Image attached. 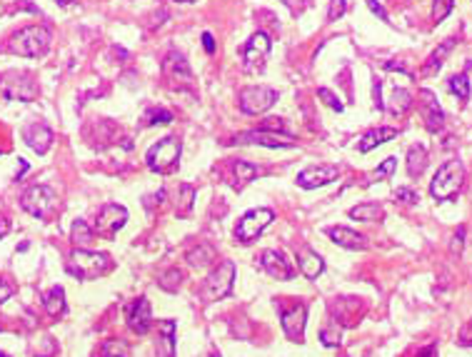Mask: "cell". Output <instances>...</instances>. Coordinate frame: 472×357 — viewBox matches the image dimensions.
<instances>
[{
    "mask_svg": "<svg viewBox=\"0 0 472 357\" xmlns=\"http://www.w3.org/2000/svg\"><path fill=\"white\" fill-rule=\"evenodd\" d=\"M50 40H53V35H50V30L45 26H28L11 38L8 50L16 55H23V58H42L48 53Z\"/></svg>",
    "mask_w": 472,
    "mask_h": 357,
    "instance_id": "obj_1",
    "label": "cell"
},
{
    "mask_svg": "<svg viewBox=\"0 0 472 357\" xmlns=\"http://www.w3.org/2000/svg\"><path fill=\"white\" fill-rule=\"evenodd\" d=\"M113 270V260L108 252L75 250L68 260V273L78 280H98Z\"/></svg>",
    "mask_w": 472,
    "mask_h": 357,
    "instance_id": "obj_2",
    "label": "cell"
},
{
    "mask_svg": "<svg viewBox=\"0 0 472 357\" xmlns=\"http://www.w3.org/2000/svg\"><path fill=\"white\" fill-rule=\"evenodd\" d=\"M21 205L25 212H30L33 217L40 220H53V215L58 212V195L48 188V185H33L23 193Z\"/></svg>",
    "mask_w": 472,
    "mask_h": 357,
    "instance_id": "obj_3",
    "label": "cell"
},
{
    "mask_svg": "<svg viewBox=\"0 0 472 357\" xmlns=\"http://www.w3.org/2000/svg\"><path fill=\"white\" fill-rule=\"evenodd\" d=\"M465 183V165L460 160H447L440 170L435 173L430 183V195L435 200H450L452 195H457V190Z\"/></svg>",
    "mask_w": 472,
    "mask_h": 357,
    "instance_id": "obj_4",
    "label": "cell"
},
{
    "mask_svg": "<svg viewBox=\"0 0 472 357\" xmlns=\"http://www.w3.org/2000/svg\"><path fill=\"white\" fill-rule=\"evenodd\" d=\"M233 285H235V263L233 260H223L218 268L212 270L207 275V280L202 283L200 288V298L205 302H212V300H223L233 293Z\"/></svg>",
    "mask_w": 472,
    "mask_h": 357,
    "instance_id": "obj_5",
    "label": "cell"
},
{
    "mask_svg": "<svg viewBox=\"0 0 472 357\" xmlns=\"http://www.w3.org/2000/svg\"><path fill=\"white\" fill-rule=\"evenodd\" d=\"M180 152L183 145L178 137H163L158 140L155 145H150L148 155H145V163L153 173H170V170H175L178 160H180Z\"/></svg>",
    "mask_w": 472,
    "mask_h": 357,
    "instance_id": "obj_6",
    "label": "cell"
},
{
    "mask_svg": "<svg viewBox=\"0 0 472 357\" xmlns=\"http://www.w3.org/2000/svg\"><path fill=\"white\" fill-rule=\"evenodd\" d=\"M272 217L275 215H272V210H267V208H255V210L245 212V215L240 217L238 227H235V237H238L243 245H250V242L263 235V230L270 225Z\"/></svg>",
    "mask_w": 472,
    "mask_h": 357,
    "instance_id": "obj_7",
    "label": "cell"
},
{
    "mask_svg": "<svg viewBox=\"0 0 472 357\" xmlns=\"http://www.w3.org/2000/svg\"><path fill=\"white\" fill-rule=\"evenodd\" d=\"M277 93L265 85H250L240 93V110L248 113V115H260V113L270 110L275 106Z\"/></svg>",
    "mask_w": 472,
    "mask_h": 357,
    "instance_id": "obj_8",
    "label": "cell"
},
{
    "mask_svg": "<svg viewBox=\"0 0 472 357\" xmlns=\"http://www.w3.org/2000/svg\"><path fill=\"white\" fill-rule=\"evenodd\" d=\"M125 222H127L125 208L117 205V203H108V205L100 208V212H98V217H96V232L100 237H105V240H113Z\"/></svg>",
    "mask_w": 472,
    "mask_h": 357,
    "instance_id": "obj_9",
    "label": "cell"
},
{
    "mask_svg": "<svg viewBox=\"0 0 472 357\" xmlns=\"http://www.w3.org/2000/svg\"><path fill=\"white\" fill-rule=\"evenodd\" d=\"M270 47H272V42H270V38H267L265 33H255V35L248 40V45L243 47L245 70L255 73V70L265 68V60H267V55H270Z\"/></svg>",
    "mask_w": 472,
    "mask_h": 357,
    "instance_id": "obj_10",
    "label": "cell"
},
{
    "mask_svg": "<svg viewBox=\"0 0 472 357\" xmlns=\"http://www.w3.org/2000/svg\"><path fill=\"white\" fill-rule=\"evenodd\" d=\"M3 95L8 100H21V103H30L38 98V85L30 75L25 73H11L3 80Z\"/></svg>",
    "mask_w": 472,
    "mask_h": 357,
    "instance_id": "obj_11",
    "label": "cell"
},
{
    "mask_svg": "<svg viewBox=\"0 0 472 357\" xmlns=\"http://www.w3.org/2000/svg\"><path fill=\"white\" fill-rule=\"evenodd\" d=\"M233 142H238V145H263V147H295V137L290 132H275V130H250L238 135Z\"/></svg>",
    "mask_w": 472,
    "mask_h": 357,
    "instance_id": "obj_12",
    "label": "cell"
},
{
    "mask_svg": "<svg viewBox=\"0 0 472 357\" xmlns=\"http://www.w3.org/2000/svg\"><path fill=\"white\" fill-rule=\"evenodd\" d=\"M163 73H165V78H168L173 85H178V88H192V73H190V68H188L185 58H183L178 50H170V53L165 55Z\"/></svg>",
    "mask_w": 472,
    "mask_h": 357,
    "instance_id": "obj_13",
    "label": "cell"
},
{
    "mask_svg": "<svg viewBox=\"0 0 472 357\" xmlns=\"http://www.w3.org/2000/svg\"><path fill=\"white\" fill-rule=\"evenodd\" d=\"M420 113H422V120L427 130L430 132L442 130V125H445V113H442L440 103H437L432 90H420Z\"/></svg>",
    "mask_w": 472,
    "mask_h": 357,
    "instance_id": "obj_14",
    "label": "cell"
},
{
    "mask_svg": "<svg viewBox=\"0 0 472 357\" xmlns=\"http://www.w3.org/2000/svg\"><path fill=\"white\" fill-rule=\"evenodd\" d=\"M340 170L335 165H310V168L300 170L297 173V185L305 190H315V188H323V185L333 183L338 180Z\"/></svg>",
    "mask_w": 472,
    "mask_h": 357,
    "instance_id": "obj_15",
    "label": "cell"
},
{
    "mask_svg": "<svg viewBox=\"0 0 472 357\" xmlns=\"http://www.w3.org/2000/svg\"><path fill=\"white\" fill-rule=\"evenodd\" d=\"M305 322H308V307L305 305H292L290 310L282 312V330H285L287 340L303 342Z\"/></svg>",
    "mask_w": 472,
    "mask_h": 357,
    "instance_id": "obj_16",
    "label": "cell"
},
{
    "mask_svg": "<svg viewBox=\"0 0 472 357\" xmlns=\"http://www.w3.org/2000/svg\"><path fill=\"white\" fill-rule=\"evenodd\" d=\"M125 317H127V327H130V330L138 332V335H145V332L150 330V325H153V315H150V302H148L145 298L133 300V302L127 305Z\"/></svg>",
    "mask_w": 472,
    "mask_h": 357,
    "instance_id": "obj_17",
    "label": "cell"
},
{
    "mask_svg": "<svg viewBox=\"0 0 472 357\" xmlns=\"http://www.w3.org/2000/svg\"><path fill=\"white\" fill-rule=\"evenodd\" d=\"M260 268L275 280H292V275H295V268L290 265V260H285V255H282L280 250H265L263 252Z\"/></svg>",
    "mask_w": 472,
    "mask_h": 357,
    "instance_id": "obj_18",
    "label": "cell"
},
{
    "mask_svg": "<svg viewBox=\"0 0 472 357\" xmlns=\"http://www.w3.org/2000/svg\"><path fill=\"white\" fill-rule=\"evenodd\" d=\"M23 140H25L28 147L35 150L38 155H45V152L50 150V145H53V130H50L48 125H42V123H30V125H25V130H23Z\"/></svg>",
    "mask_w": 472,
    "mask_h": 357,
    "instance_id": "obj_19",
    "label": "cell"
},
{
    "mask_svg": "<svg viewBox=\"0 0 472 357\" xmlns=\"http://www.w3.org/2000/svg\"><path fill=\"white\" fill-rule=\"evenodd\" d=\"M328 237L333 242H338L340 247H347V250H365L367 247V240L365 235H360V232L350 230V227H328Z\"/></svg>",
    "mask_w": 472,
    "mask_h": 357,
    "instance_id": "obj_20",
    "label": "cell"
},
{
    "mask_svg": "<svg viewBox=\"0 0 472 357\" xmlns=\"http://www.w3.org/2000/svg\"><path fill=\"white\" fill-rule=\"evenodd\" d=\"M297 268H300V273L308 280H318L325 270V260L320 258L315 250H300V255H297Z\"/></svg>",
    "mask_w": 472,
    "mask_h": 357,
    "instance_id": "obj_21",
    "label": "cell"
},
{
    "mask_svg": "<svg viewBox=\"0 0 472 357\" xmlns=\"http://www.w3.org/2000/svg\"><path fill=\"white\" fill-rule=\"evenodd\" d=\"M158 352L160 357L175 355V322L163 320L158 325Z\"/></svg>",
    "mask_w": 472,
    "mask_h": 357,
    "instance_id": "obj_22",
    "label": "cell"
},
{
    "mask_svg": "<svg viewBox=\"0 0 472 357\" xmlns=\"http://www.w3.org/2000/svg\"><path fill=\"white\" fill-rule=\"evenodd\" d=\"M42 307L50 317H63L68 305H65V290L63 288H50L48 293H42Z\"/></svg>",
    "mask_w": 472,
    "mask_h": 357,
    "instance_id": "obj_23",
    "label": "cell"
},
{
    "mask_svg": "<svg viewBox=\"0 0 472 357\" xmlns=\"http://www.w3.org/2000/svg\"><path fill=\"white\" fill-rule=\"evenodd\" d=\"M398 137V130L395 128H375V130H367L365 135L360 137V152H370L375 150L377 145L388 140H395Z\"/></svg>",
    "mask_w": 472,
    "mask_h": 357,
    "instance_id": "obj_24",
    "label": "cell"
},
{
    "mask_svg": "<svg viewBox=\"0 0 472 357\" xmlns=\"http://www.w3.org/2000/svg\"><path fill=\"white\" fill-rule=\"evenodd\" d=\"M385 108H388L390 115H405V113L413 108V95H410V90L393 88L390 90V98H388V103H385Z\"/></svg>",
    "mask_w": 472,
    "mask_h": 357,
    "instance_id": "obj_25",
    "label": "cell"
},
{
    "mask_svg": "<svg viewBox=\"0 0 472 357\" xmlns=\"http://www.w3.org/2000/svg\"><path fill=\"white\" fill-rule=\"evenodd\" d=\"M258 175V168H255L253 163H245V160H235L233 165H230V185H233L235 190L245 188V185L250 183V180Z\"/></svg>",
    "mask_w": 472,
    "mask_h": 357,
    "instance_id": "obj_26",
    "label": "cell"
},
{
    "mask_svg": "<svg viewBox=\"0 0 472 357\" xmlns=\"http://www.w3.org/2000/svg\"><path fill=\"white\" fill-rule=\"evenodd\" d=\"M455 42H457L455 38H450V40H445V42H442V45L437 47L435 53H432L430 58L425 60V65H422V75H435L437 70L442 68V63H445V55L450 53L452 47H455Z\"/></svg>",
    "mask_w": 472,
    "mask_h": 357,
    "instance_id": "obj_27",
    "label": "cell"
},
{
    "mask_svg": "<svg viewBox=\"0 0 472 357\" xmlns=\"http://www.w3.org/2000/svg\"><path fill=\"white\" fill-rule=\"evenodd\" d=\"M427 168V150L422 145H413L408 150V175L410 178H420Z\"/></svg>",
    "mask_w": 472,
    "mask_h": 357,
    "instance_id": "obj_28",
    "label": "cell"
},
{
    "mask_svg": "<svg viewBox=\"0 0 472 357\" xmlns=\"http://www.w3.org/2000/svg\"><path fill=\"white\" fill-rule=\"evenodd\" d=\"M352 220H362V222H377L385 217V210H382L377 203H362V205H355L350 210Z\"/></svg>",
    "mask_w": 472,
    "mask_h": 357,
    "instance_id": "obj_29",
    "label": "cell"
},
{
    "mask_svg": "<svg viewBox=\"0 0 472 357\" xmlns=\"http://www.w3.org/2000/svg\"><path fill=\"white\" fill-rule=\"evenodd\" d=\"M212 260H215V247L212 245H197L195 250L188 252V263H190L192 268H205Z\"/></svg>",
    "mask_w": 472,
    "mask_h": 357,
    "instance_id": "obj_30",
    "label": "cell"
},
{
    "mask_svg": "<svg viewBox=\"0 0 472 357\" xmlns=\"http://www.w3.org/2000/svg\"><path fill=\"white\" fill-rule=\"evenodd\" d=\"M192 200H195V188H192V185H180V190H178V200H175L178 215L185 217L188 212L192 210Z\"/></svg>",
    "mask_w": 472,
    "mask_h": 357,
    "instance_id": "obj_31",
    "label": "cell"
},
{
    "mask_svg": "<svg viewBox=\"0 0 472 357\" xmlns=\"http://www.w3.org/2000/svg\"><path fill=\"white\" fill-rule=\"evenodd\" d=\"M70 235H73V242L80 247V250H88V245L93 242V230L85 225L83 220H75L73 222V230H70Z\"/></svg>",
    "mask_w": 472,
    "mask_h": 357,
    "instance_id": "obj_32",
    "label": "cell"
},
{
    "mask_svg": "<svg viewBox=\"0 0 472 357\" xmlns=\"http://www.w3.org/2000/svg\"><path fill=\"white\" fill-rule=\"evenodd\" d=\"M180 283H183V273H180V270H178V268H170V270H165V273L158 278V285L165 290V293H178V288H180Z\"/></svg>",
    "mask_w": 472,
    "mask_h": 357,
    "instance_id": "obj_33",
    "label": "cell"
},
{
    "mask_svg": "<svg viewBox=\"0 0 472 357\" xmlns=\"http://www.w3.org/2000/svg\"><path fill=\"white\" fill-rule=\"evenodd\" d=\"M127 342L122 340H105L100 345V350H98L96 357H127Z\"/></svg>",
    "mask_w": 472,
    "mask_h": 357,
    "instance_id": "obj_34",
    "label": "cell"
},
{
    "mask_svg": "<svg viewBox=\"0 0 472 357\" xmlns=\"http://www.w3.org/2000/svg\"><path fill=\"white\" fill-rule=\"evenodd\" d=\"M447 88H450L452 95H457L460 100H467L470 98V80H467V75H452L450 80H447Z\"/></svg>",
    "mask_w": 472,
    "mask_h": 357,
    "instance_id": "obj_35",
    "label": "cell"
},
{
    "mask_svg": "<svg viewBox=\"0 0 472 357\" xmlns=\"http://www.w3.org/2000/svg\"><path fill=\"white\" fill-rule=\"evenodd\" d=\"M320 340H323L325 347H338L340 342H343V330L333 322V325H328L323 332H320Z\"/></svg>",
    "mask_w": 472,
    "mask_h": 357,
    "instance_id": "obj_36",
    "label": "cell"
},
{
    "mask_svg": "<svg viewBox=\"0 0 472 357\" xmlns=\"http://www.w3.org/2000/svg\"><path fill=\"white\" fill-rule=\"evenodd\" d=\"M145 125H158V123H170L173 120V113L165 110V108H150L148 113L143 115Z\"/></svg>",
    "mask_w": 472,
    "mask_h": 357,
    "instance_id": "obj_37",
    "label": "cell"
},
{
    "mask_svg": "<svg viewBox=\"0 0 472 357\" xmlns=\"http://www.w3.org/2000/svg\"><path fill=\"white\" fill-rule=\"evenodd\" d=\"M452 6H455V0H435V6H432V18H435L437 23H442L452 13Z\"/></svg>",
    "mask_w": 472,
    "mask_h": 357,
    "instance_id": "obj_38",
    "label": "cell"
},
{
    "mask_svg": "<svg viewBox=\"0 0 472 357\" xmlns=\"http://www.w3.org/2000/svg\"><path fill=\"white\" fill-rule=\"evenodd\" d=\"M395 168H398V160H395V158H385L380 168L372 173V180H388L390 175L395 173Z\"/></svg>",
    "mask_w": 472,
    "mask_h": 357,
    "instance_id": "obj_39",
    "label": "cell"
},
{
    "mask_svg": "<svg viewBox=\"0 0 472 357\" xmlns=\"http://www.w3.org/2000/svg\"><path fill=\"white\" fill-rule=\"evenodd\" d=\"M318 98L323 100V103H325V106H328V108H333V110L343 113V103H340V100H338V95H335V93H330L328 88H320V90H318Z\"/></svg>",
    "mask_w": 472,
    "mask_h": 357,
    "instance_id": "obj_40",
    "label": "cell"
},
{
    "mask_svg": "<svg viewBox=\"0 0 472 357\" xmlns=\"http://www.w3.org/2000/svg\"><path fill=\"white\" fill-rule=\"evenodd\" d=\"M347 3L345 0H330V11H328V21H338V18L345 16Z\"/></svg>",
    "mask_w": 472,
    "mask_h": 357,
    "instance_id": "obj_41",
    "label": "cell"
},
{
    "mask_svg": "<svg viewBox=\"0 0 472 357\" xmlns=\"http://www.w3.org/2000/svg\"><path fill=\"white\" fill-rule=\"evenodd\" d=\"M395 198L403 200V203H408V205H415V203L420 200V195L415 193V190H410V188H398V190H395Z\"/></svg>",
    "mask_w": 472,
    "mask_h": 357,
    "instance_id": "obj_42",
    "label": "cell"
},
{
    "mask_svg": "<svg viewBox=\"0 0 472 357\" xmlns=\"http://www.w3.org/2000/svg\"><path fill=\"white\" fill-rule=\"evenodd\" d=\"M460 345H462V347H472V320H467V325L462 327V332H460Z\"/></svg>",
    "mask_w": 472,
    "mask_h": 357,
    "instance_id": "obj_43",
    "label": "cell"
},
{
    "mask_svg": "<svg viewBox=\"0 0 472 357\" xmlns=\"http://www.w3.org/2000/svg\"><path fill=\"white\" fill-rule=\"evenodd\" d=\"M35 352H38V357H50L55 352L53 340H50V337H42V350H35Z\"/></svg>",
    "mask_w": 472,
    "mask_h": 357,
    "instance_id": "obj_44",
    "label": "cell"
},
{
    "mask_svg": "<svg viewBox=\"0 0 472 357\" xmlns=\"http://www.w3.org/2000/svg\"><path fill=\"white\" fill-rule=\"evenodd\" d=\"M367 6H370V11L375 13V16H380V21H388V13H385V8H382L377 0H367Z\"/></svg>",
    "mask_w": 472,
    "mask_h": 357,
    "instance_id": "obj_45",
    "label": "cell"
},
{
    "mask_svg": "<svg viewBox=\"0 0 472 357\" xmlns=\"http://www.w3.org/2000/svg\"><path fill=\"white\" fill-rule=\"evenodd\" d=\"M11 295H13V285L6 283V280H0V302H6Z\"/></svg>",
    "mask_w": 472,
    "mask_h": 357,
    "instance_id": "obj_46",
    "label": "cell"
},
{
    "mask_svg": "<svg viewBox=\"0 0 472 357\" xmlns=\"http://www.w3.org/2000/svg\"><path fill=\"white\" fill-rule=\"evenodd\" d=\"M462 242H465V227H460V230L455 232V242H452V250L460 252V250H462Z\"/></svg>",
    "mask_w": 472,
    "mask_h": 357,
    "instance_id": "obj_47",
    "label": "cell"
},
{
    "mask_svg": "<svg viewBox=\"0 0 472 357\" xmlns=\"http://www.w3.org/2000/svg\"><path fill=\"white\" fill-rule=\"evenodd\" d=\"M202 45H205L207 53H215V40H212L210 33H202Z\"/></svg>",
    "mask_w": 472,
    "mask_h": 357,
    "instance_id": "obj_48",
    "label": "cell"
},
{
    "mask_svg": "<svg viewBox=\"0 0 472 357\" xmlns=\"http://www.w3.org/2000/svg\"><path fill=\"white\" fill-rule=\"evenodd\" d=\"M418 357H437V347L435 345H427L418 352Z\"/></svg>",
    "mask_w": 472,
    "mask_h": 357,
    "instance_id": "obj_49",
    "label": "cell"
},
{
    "mask_svg": "<svg viewBox=\"0 0 472 357\" xmlns=\"http://www.w3.org/2000/svg\"><path fill=\"white\" fill-rule=\"evenodd\" d=\"M282 3H285V6L290 8V11H300V8H303V3H305V0H282Z\"/></svg>",
    "mask_w": 472,
    "mask_h": 357,
    "instance_id": "obj_50",
    "label": "cell"
},
{
    "mask_svg": "<svg viewBox=\"0 0 472 357\" xmlns=\"http://www.w3.org/2000/svg\"><path fill=\"white\" fill-rule=\"evenodd\" d=\"M8 232H11V222H8L6 217H0V237H6Z\"/></svg>",
    "mask_w": 472,
    "mask_h": 357,
    "instance_id": "obj_51",
    "label": "cell"
},
{
    "mask_svg": "<svg viewBox=\"0 0 472 357\" xmlns=\"http://www.w3.org/2000/svg\"><path fill=\"white\" fill-rule=\"evenodd\" d=\"M385 68H388V70H400V73L408 75V68H405L403 63H385Z\"/></svg>",
    "mask_w": 472,
    "mask_h": 357,
    "instance_id": "obj_52",
    "label": "cell"
},
{
    "mask_svg": "<svg viewBox=\"0 0 472 357\" xmlns=\"http://www.w3.org/2000/svg\"><path fill=\"white\" fill-rule=\"evenodd\" d=\"M55 3H60V6H68V3H73V0H55Z\"/></svg>",
    "mask_w": 472,
    "mask_h": 357,
    "instance_id": "obj_53",
    "label": "cell"
},
{
    "mask_svg": "<svg viewBox=\"0 0 472 357\" xmlns=\"http://www.w3.org/2000/svg\"><path fill=\"white\" fill-rule=\"evenodd\" d=\"M180 3H195V0H180Z\"/></svg>",
    "mask_w": 472,
    "mask_h": 357,
    "instance_id": "obj_54",
    "label": "cell"
},
{
    "mask_svg": "<svg viewBox=\"0 0 472 357\" xmlns=\"http://www.w3.org/2000/svg\"><path fill=\"white\" fill-rule=\"evenodd\" d=\"M212 357H220V355H218V352H212Z\"/></svg>",
    "mask_w": 472,
    "mask_h": 357,
    "instance_id": "obj_55",
    "label": "cell"
},
{
    "mask_svg": "<svg viewBox=\"0 0 472 357\" xmlns=\"http://www.w3.org/2000/svg\"><path fill=\"white\" fill-rule=\"evenodd\" d=\"M0 357H8V355H6V352H0Z\"/></svg>",
    "mask_w": 472,
    "mask_h": 357,
    "instance_id": "obj_56",
    "label": "cell"
}]
</instances>
